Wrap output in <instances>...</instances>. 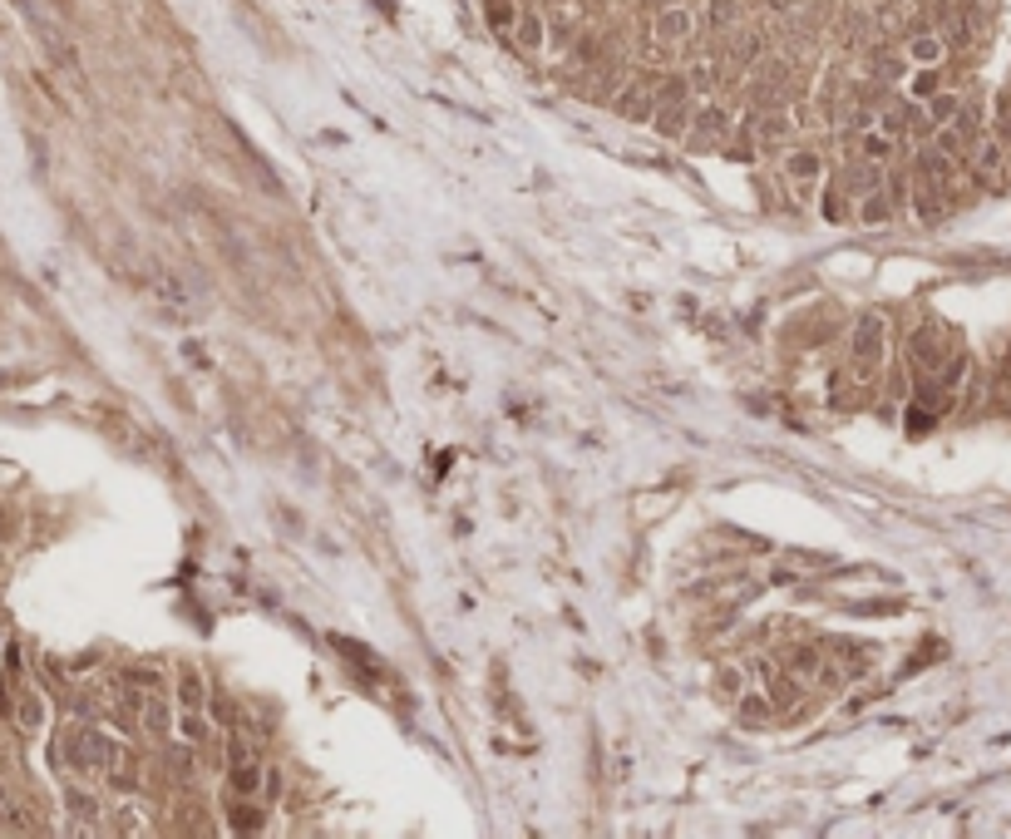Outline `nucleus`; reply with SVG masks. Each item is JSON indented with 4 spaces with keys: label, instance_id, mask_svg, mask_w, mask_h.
<instances>
[{
    "label": "nucleus",
    "instance_id": "1",
    "mask_svg": "<svg viewBox=\"0 0 1011 839\" xmlns=\"http://www.w3.org/2000/svg\"><path fill=\"white\" fill-rule=\"evenodd\" d=\"M888 361V316L883 311H863L849 331V366H854L859 385L863 381H879Z\"/></svg>",
    "mask_w": 1011,
    "mask_h": 839
},
{
    "label": "nucleus",
    "instance_id": "2",
    "mask_svg": "<svg viewBox=\"0 0 1011 839\" xmlns=\"http://www.w3.org/2000/svg\"><path fill=\"white\" fill-rule=\"evenodd\" d=\"M903 351H908V371H912V375H937L957 346H953V336H947L943 326L922 321V326H912V331H908Z\"/></svg>",
    "mask_w": 1011,
    "mask_h": 839
},
{
    "label": "nucleus",
    "instance_id": "3",
    "mask_svg": "<svg viewBox=\"0 0 1011 839\" xmlns=\"http://www.w3.org/2000/svg\"><path fill=\"white\" fill-rule=\"evenodd\" d=\"M266 765L252 756L247 740H227V795H257L262 800Z\"/></svg>",
    "mask_w": 1011,
    "mask_h": 839
},
{
    "label": "nucleus",
    "instance_id": "4",
    "mask_svg": "<svg viewBox=\"0 0 1011 839\" xmlns=\"http://www.w3.org/2000/svg\"><path fill=\"white\" fill-rule=\"evenodd\" d=\"M701 30V10H691V5H681V0H666L662 10L651 16V35H656V45H686L691 35Z\"/></svg>",
    "mask_w": 1011,
    "mask_h": 839
},
{
    "label": "nucleus",
    "instance_id": "5",
    "mask_svg": "<svg viewBox=\"0 0 1011 839\" xmlns=\"http://www.w3.org/2000/svg\"><path fill=\"white\" fill-rule=\"evenodd\" d=\"M785 184L795 193H809L814 184H824V153L809 149V143H795V149H785Z\"/></svg>",
    "mask_w": 1011,
    "mask_h": 839
},
{
    "label": "nucleus",
    "instance_id": "6",
    "mask_svg": "<svg viewBox=\"0 0 1011 839\" xmlns=\"http://www.w3.org/2000/svg\"><path fill=\"white\" fill-rule=\"evenodd\" d=\"M834 184L859 203V198H869V193H879V188H883V163H869V158L854 149V158H849V163L834 173Z\"/></svg>",
    "mask_w": 1011,
    "mask_h": 839
},
{
    "label": "nucleus",
    "instance_id": "7",
    "mask_svg": "<svg viewBox=\"0 0 1011 839\" xmlns=\"http://www.w3.org/2000/svg\"><path fill=\"white\" fill-rule=\"evenodd\" d=\"M607 104H612V114L627 119V124H651V114H656V89H651V84H641V79H631V84H622V89H617Z\"/></svg>",
    "mask_w": 1011,
    "mask_h": 839
},
{
    "label": "nucleus",
    "instance_id": "8",
    "mask_svg": "<svg viewBox=\"0 0 1011 839\" xmlns=\"http://www.w3.org/2000/svg\"><path fill=\"white\" fill-rule=\"evenodd\" d=\"M514 45L523 55H543L547 50V35H553V26H547V16L543 10H533V5H518V20H514Z\"/></svg>",
    "mask_w": 1011,
    "mask_h": 839
},
{
    "label": "nucleus",
    "instance_id": "9",
    "mask_svg": "<svg viewBox=\"0 0 1011 839\" xmlns=\"http://www.w3.org/2000/svg\"><path fill=\"white\" fill-rule=\"evenodd\" d=\"M227 830L266 834V830H272V810H262L257 795H227Z\"/></svg>",
    "mask_w": 1011,
    "mask_h": 839
},
{
    "label": "nucleus",
    "instance_id": "10",
    "mask_svg": "<svg viewBox=\"0 0 1011 839\" xmlns=\"http://www.w3.org/2000/svg\"><path fill=\"white\" fill-rule=\"evenodd\" d=\"M824 652H839L834 662L844 666L849 682H859V676L873 672V647H863V642H854V637H829V642H824Z\"/></svg>",
    "mask_w": 1011,
    "mask_h": 839
},
{
    "label": "nucleus",
    "instance_id": "11",
    "mask_svg": "<svg viewBox=\"0 0 1011 839\" xmlns=\"http://www.w3.org/2000/svg\"><path fill=\"white\" fill-rule=\"evenodd\" d=\"M947 50H953V45L943 40V30L918 26V30L908 35V59H912V65H943V59H947Z\"/></svg>",
    "mask_w": 1011,
    "mask_h": 839
},
{
    "label": "nucleus",
    "instance_id": "12",
    "mask_svg": "<svg viewBox=\"0 0 1011 839\" xmlns=\"http://www.w3.org/2000/svg\"><path fill=\"white\" fill-rule=\"evenodd\" d=\"M819 666H824V642H799V647L785 652V672H795L804 687H814Z\"/></svg>",
    "mask_w": 1011,
    "mask_h": 839
},
{
    "label": "nucleus",
    "instance_id": "13",
    "mask_svg": "<svg viewBox=\"0 0 1011 839\" xmlns=\"http://www.w3.org/2000/svg\"><path fill=\"white\" fill-rule=\"evenodd\" d=\"M735 721L740 726H775L779 707L770 701V691H745V697L735 701Z\"/></svg>",
    "mask_w": 1011,
    "mask_h": 839
},
{
    "label": "nucleus",
    "instance_id": "14",
    "mask_svg": "<svg viewBox=\"0 0 1011 839\" xmlns=\"http://www.w3.org/2000/svg\"><path fill=\"white\" fill-rule=\"evenodd\" d=\"M893 217H898V203L888 198L883 188L854 203V223H859V227H888V223H893Z\"/></svg>",
    "mask_w": 1011,
    "mask_h": 839
},
{
    "label": "nucleus",
    "instance_id": "15",
    "mask_svg": "<svg viewBox=\"0 0 1011 839\" xmlns=\"http://www.w3.org/2000/svg\"><path fill=\"white\" fill-rule=\"evenodd\" d=\"M814 208H819V217L824 223H854V198H849L844 188L834 184H819V198H814Z\"/></svg>",
    "mask_w": 1011,
    "mask_h": 839
},
{
    "label": "nucleus",
    "instance_id": "16",
    "mask_svg": "<svg viewBox=\"0 0 1011 839\" xmlns=\"http://www.w3.org/2000/svg\"><path fill=\"white\" fill-rule=\"evenodd\" d=\"M937 89H943V65H912V69H908V79H903V94H908V100L928 104Z\"/></svg>",
    "mask_w": 1011,
    "mask_h": 839
},
{
    "label": "nucleus",
    "instance_id": "17",
    "mask_svg": "<svg viewBox=\"0 0 1011 839\" xmlns=\"http://www.w3.org/2000/svg\"><path fill=\"white\" fill-rule=\"evenodd\" d=\"M691 114H696V104H681V109H656V114H651V129L662 133L666 143H681V139H686V129H691Z\"/></svg>",
    "mask_w": 1011,
    "mask_h": 839
},
{
    "label": "nucleus",
    "instance_id": "18",
    "mask_svg": "<svg viewBox=\"0 0 1011 839\" xmlns=\"http://www.w3.org/2000/svg\"><path fill=\"white\" fill-rule=\"evenodd\" d=\"M854 143H859V153L869 158V163H883V168H888V163L898 158V139H893V133H883L879 124H873L869 133H859Z\"/></svg>",
    "mask_w": 1011,
    "mask_h": 839
},
{
    "label": "nucleus",
    "instance_id": "19",
    "mask_svg": "<svg viewBox=\"0 0 1011 839\" xmlns=\"http://www.w3.org/2000/svg\"><path fill=\"white\" fill-rule=\"evenodd\" d=\"M711 687H715V697H721V701H740L750 691V672H745V666H735V662H725V666H715Z\"/></svg>",
    "mask_w": 1011,
    "mask_h": 839
},
{
    "label": "nucleus",
    "instance_id": "20",
    "mask_svg": "<svg viewBox=\"0 0 1011 839\" xmlns=\"http://www.w3.org/2000/svg\"><path fill=\"white\" fill-rule=\"evenodd\" d=\"M178 707L182 711H208V687H203L198 666H182L178 672Z\"/></svg>",
    "mask_w": 1011,
    "mask_h": 839
},
{
    "label": "nucleus",
    "instance_id": "21",
    "mask_svg": "<svg viewBox=\"0 0 1011 839\" xmlns=\"http://www.w3.org/2000/svg\"><path fill=\"white\" fill-rule=\"evenodd\" d=\"M883 193L898 203V213L912 208V168L908 163H888L883 168Z\"/></svg>",
    "mask_w": 1011,
    "mask_h": 839
},
{
    "label": "nucleus",
    "instance_id": "22",
    "mask_svg": "<svg viewBox=\"0 0 1011 839\" xmlns=\"http://www.w3.org/2000/svg\"><path fill=\"white\" fill-rule=\"evenodd\" d=\"M937 381H943L953 395L967 391V381H972V356H967V351H953V356H947V366L937 371Z\"/></svg>",
    "mask_w": 1011,
    "mask_h": 839
},
{
    "label": "nucleus",
    "instance_id": "23",
    "mask_svg": "<svg viewBox=\"0 0 1011 839\" xmlns=\"http://www.w3.org/2000/svg\"><path fill=\"white\" fill-rule=\"evenodd\" d=\"M922 109H928L933 129H947V124H953V119L962 114V94H953V89H937V94H933V100L922 104Z\"/></svg>",
    "mask_w": 1011,
    "mask_h": 839
},
{
    "label": "nucleus",
    "instance_id": "24",
    "mask_svg": "<svg viewBox=\"0 0 1011 839\" xmlns=\"http://www.w3.org/2000/svg\"><path fill=\"white\" fill-rule=\"evenodd\" d=\"M740 20V5L735 0H705V10H701V26L705 30H730Z\"/></svg>",
    "mask_w": 1011,
    "mask_h": 839
},
{
    "label": "nucleus",
    "instance_id": "25",
    "mask_svg": "<svg viewBox=\"0 0 1011 839\" xmlns=\"http://www.w3.org/2000/svg\"><path fill=\"white\" fill-rule=\"evenodd\" d=\"M178 740H188V746H203V740H208V716H203V711H182V707H178Z\"/></svg>",
    "mask_w": 1011,
    "mask_h": 839
},
{
    "label": "nucleus",
    "instance_id": "26",
    "mask_svg": "<svg viewBox=\"0 0 1011 839\" xmlns=\"http://www.w3.org/2000/svg\"><path fill=\"white\" fill-rule=\"evenodd\" d=\"M814 687L824 691V697H839V691L849 687V676H844V666L834 662V656H824V666H819V676H814Z\"/></svg>",
    "mask_w": 1011,
    "mask_h": 839
},
{
    "label": "nucleus",
    "instance_id": "27",
    "mask_svg": "<svg viewBox=\"0 0 1011 839\" xmlns=\"http://www.w3.org/2000/svg\"><path fill=\"white\" fill-rule=\"evenodd\" d=\"M686 79H691V94H696V100H711V94H715V84H721V75H715V69L705 65V59H701V65H691V69H686Z\"/></svg>",
    "mask_w": 1011,
    "mask_h": 839
},
{
    "label": "nucleus",
    "instance_id": "28",
    "mask_svg": "<svg viewBox=\"0 0 1011 839\" xmlns=\"http://www.w3.org/2000/svg\"><path fill=\"white\" fill-rule=\"evenodd\" d=\"M903 420H908V430H912V435H928V430H933V420H943V415H937V410H928L922 400H908V405H903Z\"/></svg>",
    "mask_w": 1011,
    "mask_h": 839
},
{
    "label": "nucleus",
    "instance_id": "29",
    "mask_svg": "<svg viewBox=\"0 0 1011 839\" xmlns=\"http://www.w3.org/2000/svg\"><path fill=\"white\" fill-rule=\"evenodd\" d=\"M785 563H799V568H814V573H819V568H829L834 558H829V553H809V549H789Z\"/></svg>",
    "mask_w": 1011,
    "mask_h": 839
},
{
    "label": "nucleus",
    "instance_id": "30",
    "mask_svg": "<svg viewBox=\"0 0 1011 839\" xmlns=\"http://www.w3.org/2000/svg\"><path fill=\"white\" fill-rule=\"evenodd\" d=\"M282 790H287V775L276 771V765H266V781H262V800H266V805H276V800H282Z\"/></svg>",
    "mask_w": 1011,
    "mask_h": 839
},
{
    "label": "nucleus",
    "instance_id": "31",
    "mask_svg": "<svg viewBox=\"0 0 1011 839\" xmlns=\"http://www.w3.org/2000/svg\"><path fill=\"white\" fill-rule=\"evenodd\" d=\"M1006 381H1011V346H1006Z\"/></svg>",
    "mask_w": 1011,
    "mask_h": 839
}]
</instances>
